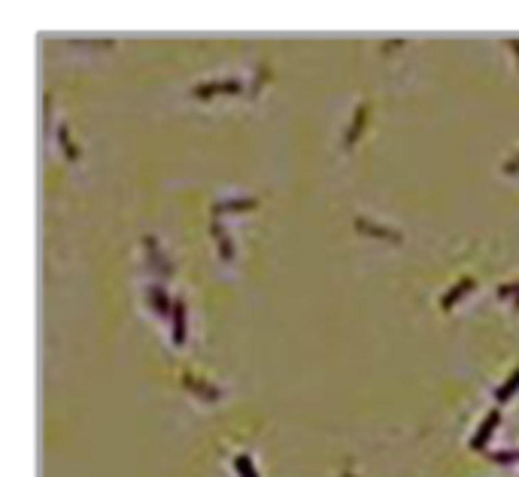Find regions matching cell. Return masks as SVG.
<instances>
[{"label":"cell","instance_id":"11","mask_svg":"<svg viewBox=\"0 0 519 477\" xmlns=\"http://www.w3.org/2000/svg\"><path fill=\"white\" fill-rule=\"evenodd\" d=\"M210 237L216 241V249H219V258L222 262H234V243H231L225 225L219 219H210Z\"/></svg>","mask_w":519,"mask_h":477},{"label":"cell","instance_id":"14","mask_svg":"<svg viewBox=\"0 0 519 477\" xmlns=\"http://www.w3.org/2000/svg\"><path fill=\"white\" fill-rule=\"evenodd\" d=\"M234 474L237 477H258V468H255V462H252L249 453H237L234 456Z\"/></svg>","mask_w":519,"mask_h":477},{"label":"cell","instance_id":"16","mask_svg":"<svg viewBox=\"0 0 519 477\" xmlns=\"http://www.w3.org/2000/svg\"><path fill=\"white\" fill-rule=\"evenodd\" d=\"M486 456H489L492 462H498V465H510V462L519 459L516 450H486Z\"/></svg>","mask_w":519,"mask_h":477},{"label":"cell","instance_id":"8","mask_svg":"<svg viewBox=\"0 0 519 477\" xmlns=\"http://www.w3.org/2000/svg\"><path fill=\"white\" fill-rule=\"evenodd\" d=\"M368 116H370V103L368 101H359V103H355V110H353V122H349L346 134H343V146H346V149H353V146L359 143L362 128H364V122H368Z\"/></svg>","mask_w":519,"mask_h":477},{"label":"cell","instance_id":"12","mask_svg":"<svg viewBox=\"0 0 519 477\" xmlns=\"http://www.w3.org/2000/svg\"><path fill=\"white\" fill-rule=\"evenodd\" d=\"M516 392H519V365H516L514 371H510V377H507V380H504L501 387L495 389V408H504V404H507L510 398L516 395Z\"/></svg>","mask_w":519,"mask_h":477},{"label":"cell","instance_id":"18","mask_svg":"<svg viewBox=\"0 0 519 477\" xmlns=\"http://www.w3.org/2000/svg\"><path fill=\"white\" fill-rule=\"evenodd\" d=\"M501 173H519V152L510 161H504L501 164Z\"/></svg>","mask_w":519,"mask_h":477},{"label":"cell","instance_id":"19","mask_svg":"<svg viewBox=\"0 0 519 477\" xmlns=\"http://www.w3.org/2000/svg\"><path fill=\"white\" fill-rule=\"evenodd\" d=\"M407 43V40H385V43H380V52H395V49H401Z\"/></svg>","mask_w":519,"mask_h":477},{"label":"cell","instance_id":"2","mask_svg":"<svg viewBox=\"0 0 519 477\" xmlns=\"http://www.w3.org/2000/svg\"><path fill=\"white\" fill-rule=\"evenodd\" d=\"M188 95L198 97V101H207V97H213V95H243V80H237V76H225V80H201V82H194Z\"/></svg>","mask_w":519,"mask_h":477},{"label":"cell","instance_id":"13","mask_svg":"<svg viewBox=\"0 0 519 477\" xmlns=\"http://www.w3.org/2000/svg\"><path fill=\"white\" fill-rule=\"evenodd\" d=\"M55 140H58V146H61V152H64V158L70 161H79V146L70 140V128L64 122H58L55 125Z\"/></svg>","mask_w":519,"mask_h":477},{"label":"cell","instance_id":"15","mask_svg":"<svg viewBox=\"0 0 519 477\" xmlns=\"http://www.w3.org/2000/svg\"><path fill=\"white\" fill-rule=\"evenodd\" d=\"M268 80H270V67H268V64H264V61H262V64L255 67V76H252V82H249V95L255 97L258 91L264 88V82H268Z\"/></svg>","mask_w":519,"mask_h":477},{"label":"cell","instance_id":"21","mask_svg":"<svg viewBox=\"0 0 519 477\" xmlns=\"http://www.w3.org/2000/svg\"><path fill=\"white\" fill-rule=\"evenodd\" d=\"M340 477H355V474H353V472H343V474H340Z\"/></svg>","mask_w":519,"mask_h":477},{"label":"cell","instance_id":"7","mask_svg":"<svg viewBox=\"0 0 519 477\" xmlns=\"http://www.w3.org/2000/svg\"><path fill=\"white\" fill-rule=\"evenodd\" d=\"M258 204H262V198H255V195H246V198H222V201H213L210 213H213V219H219L222 213H243V210H255Z\"/></svg>","mask_w":519,"mask_h":477},{"label":"cell","instance_id":"1","mask_svg":"<svg viewBox=\"0 0 519 477\" xmlns=\"http://www.w3.org/2000/svg\"><path fill=\"white\" fill-rule=\"evenodd\" d=\"M140 247H143V252H146V268L155 273V277H173V271H177V268H173L170 256L158 247V237L155 234H143V237H140Z\"/></svg>","mask_w":519,"mask_h":477},{"label":"cell","instance_id":"6","mask_svg":"<svg viewBox=\"0 0 519 477\" xmlns=\"http://www.w3.org/2000/svg\"><path fill=\"white\" fill-rule=\"evenodd\" d=\"M353 228L359 234H368V237H380V241H392V243H401L404 234L398 228H389V225H380V222L368 219V216H355L353 219Z\"/></svg>","mask_w":519,"mask_h":477},{"label":"cell","instance_id":"3","mask_svg":"<svg viewBox=\"0 0 519 477\" xmlns=\"http://www.w3.org/2000/svg\"><path fill=\"white\" fill-rule=\"evenodd\" d=\"M143 298H146V307H149L152 313H158L161 319L170 322V313H173V295L167 292V286L161 283V280H152L149 286L143 289Z\"/></svg>","mask_w":519,"mask_h":477},{"label":"cell","instance_id":"20","mask_svg":"<svg viewBox=\"0 0 519 477\" xmlns=\"http://www.w3.org/2000/svg\"><path fill=\"white\" fill-rule=\"evenodd\" d=\"M507 49L516 55V64H519V37H510V40H507Z\"/></svg>","mask_w":519,"mask_h":477},{"label":"cell","instance_id":"22","mask_svg":"<svg viewBox=\"0 0 519 477\" xmlns=\"http://www.w3.org/2000/svg\"><path fill=\"white\" fill-rule=\"evenodd\" d=\"M514 307H516V310H519V295H516V298H514Z\"/></svg>","mask_w":519,"mask_h":477},{"label":"cell","instance_id":"10","mask_svg":"<svg viewBox=\"0 0 519 477\" xmlns=\"http://www.w3.org/2000/svg\"><path fill=\"white\" fill-rule=\"evenodd\" d=\"M170 341H173V347H182V343H186V298H182V295H173Z\"/></svg>","mask_w":519,"mask_h":477},{"label":"cell","instance_id":"5","mask_svg":"<svg viewBox=\"0 0 519 477\" xmlns=\"http://www.w3.org/2000/svg\"><path fill=\"white\" fill-rule=\"evenodd\" d=\"M179 383L186 387L192 395H198L201 402H207V404H216L222 398V389L219 387H213L210 380H203V377H198V374H192V371H182L179 374Z\"/></svg>","mask_w":519,"mask_h":477},{"label":"cell","instance_id":"4","mask_svg":"<svg viewBox=\"0 0 519 477\" xmlns=\"http://www.w3.org/2000/svg\"><path fill=\"white\" fill-rule=\"evenodd\" d=\"M498 423H501V408H489L486 417H483L480 426H477V432L471 435V450L474 453H486V447H489V441H492Z\"/></svg>","mask_w":519,"mask_h":477},{"label":"cell","instance_id":"17","mask_svg":"<svg viewBox=\"0 0 519 477\" xmlns=\"http://www.w3.org/2000/svg\"><path fill=\"white\" fill-rule=\"evenodd\" d=\"M519 295V280H514V283H501L498 286V298H516Z\"/></svg>","mask_w":519,"mask_h":477},{"label":"cell","instance_id":"9","mask_svg":"<svg viewBox=\"0 0 519 477\" xmlns=\"http://www.w3.org/2000/svg\"><path fill=\"white\" fill-rule=\"evenodd\" d=\"M474 286H477V280H474V277H468V273H465V277H461V280H455V283L450 286V289H446L444 295H440V310H446V313H450L453 307L459 304V301H461V298L468 295V292L474 289Z\"/></svg>","mask_w":519,"mask_h":477}]
</instances>
